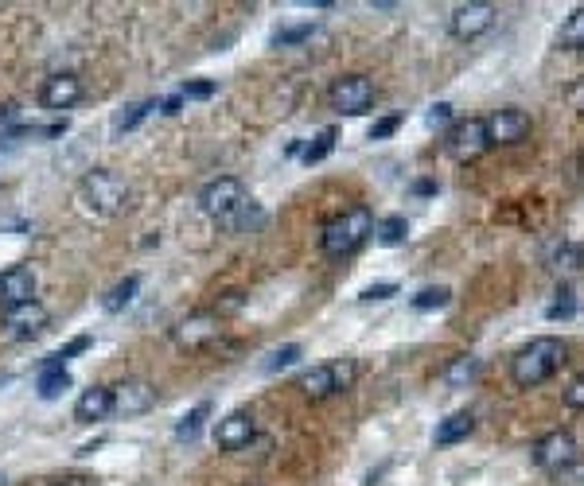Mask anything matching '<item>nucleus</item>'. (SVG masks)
Wrapping results in <instances>:
<instances>
[{"label":"nucleus","mask_w":584,"mask_h":486,"mask_svg":"<svg viewBox=\"0 0 584 486\" xmlns=\"http://www.w3.org/2000/svg\"><path fill=\"white\" fill-rule=\"evenodd\" d=\"M74 203L86 218H98V222H110L121 210L129 207V183L110 168H94L78 179L74 187Z\"/></svg>","instance_id":"f257e3e1"},{"label":"nucleus","mask_w":584,"mask_h":486,"mask_svg":"<svg viewBox=\"0 0 584 486\" xmlns=\"http://www.w3.org/2000/svg\"><path fill=\"white\" fill-rule=\"evenodd\" d=\"M199 207L207 218H215L222 230H242L254 214V199L246 195V183L234 175H219L199 191Z\"/></svg>","instance_id":"f03ea898"},{"label":"nucleus","mask_w":584,"mask_h":486,"mask_svg":"<svg viewBox=\"0 0 584 486\" xmlns=\"http://www.w3.org/2000/svg\"><path fill=\"white\" fill-rule=\"evenodd\" d=\"M565 354H569V347H565L557 335H538V339H530V343L511 358V382L518 385V389H534V385L549 382V378L565 366Z\"/></svg>","instance_id":"7ed1b4c3"},{"label":"nucleus","mask_w":584,"mask_h":486,"mask_svg":"<svg viewBox=\"0 0 584 486\" xmlns=\"http://www.w3.org/2000/svg\"><path fill=\"white\" fill-rule=\"evenodd\" d=\"M370 234H374V214L366 207H351V210H343V214H335L328 226H324L320 245H324L328 257H347V253H355Z\"/></svg>","instance_id":"20e7f679"},{"label":"nucleus","mask_w":584,"mask_h":486,"mask_svg":"<svg viewBox=\"0 0 584 486\" xmlns=\"http://www.w3.org/2000/svg\"><path fill=\"white\" fill-rule=\"evenodd\" d=\"M359 378V366L351 358H339V362H324V366H312L300 374V393L312 397V401H324L331 393H343L351 389Z\"/></svg>","instance_id":"39448f33"},{"label":"nucleus","mask_w":584,"mask_h":486,"mask_svg":"<svg viewBox=\"0 0 584 486\" xmlns=\"http://www.w3.org/2000/svg\"><path fill=\"white\" fill-rule=\"evenodd\" d=\"M487 148H491V140H487V125H483V117L452 121L448 133H444V152H448L452 160H460V164L479 160Z\"/></svg>","instance_id":"423d86ee"},{"label":"nucleus","mask_w":584,"mask_h":486,"mask_svg":"<svg viewBox=\"0 0 584 486\" xmlns=\"http://www.w3.org/2000/svg\"><path fill=\"white\" fill-rule=\"evenodd\" d=\"M328 102L343 117H363V113H370V105H374V82L366 74H343V78L331 82Z\"/></svg>","instance_id":"0eeeda50"},{"label":"nucleus","mask_w":584,"mask_h":486,"mask_svg":"<svg viewBox=\"0 0 584 486\" xmlns=\"http://www.w3.org/2000/svg\"><path fill=\"white\" fill-rule=\"evenodd\" d=\"M577 455H581L577 452V436L565 432V428H557V432H546V436L534 444L530 459H534V467H542V471H549V475H557V471L569 467Z\"/></svg>","instance_id":"6e6552de"},{"label":"nucleus","mask_w":584,"mask_h":486,"mask_svg":"<svg viewBox=\"0 0 584 486\" xmlns=\"http://www.w3.org/2000/svg\"><path fill=\"white\" fill-rule=\"evenodd\" d=\"M47 323H51V312H47L39 300L4 308V315H0V327H4L8 339H36V335L47 331Z\"/></svg>","instance_id":"1a4fd4ad"},{"label":"nucleus","mask_w":584,"mask_h":486,"mask_svg":"<svg viewBox=\"0 0 584 486\" xmlns=\"http://www.w3.org/2000/svg\"><path fill=\"white\" fill-rule=\"evenodd\" d=\"M495 4H487V0H472V4H460L452 16H448V32L456 35V39H479L483 32H491L495 28Z\"/></svg>","instance_id":"9d476101"},{"label":"nucleus","mask_w":584,"mask_h":486,"mask_svg":"<svg viewBox=\"0 0 584 486\" xmlns=\"http://www.w3.org/2000/svg\"><path fill=\"white\" fill-rule=\"evenodd\" d=\"M487 140L491 144H522V140L530 137V129H534V121H530V113H522V109H495L487 121Z\"/></svg>","instance_id":"9b49d317"},{"label":"nucleus","mask_w":584,"mask_h":486,"mask_svg":"<svg viewBox=\"0 0 584 486\" xmlns=\"http://www.w3.org/2000/svg\"><path fill=\"white\" fill-rule=\"evenodd\" d=\"M156 405V389L145 378H125L113 385V413L121 417H141Z\"/></svg>","instance_id":"f8f14e48"},{"label":"nucleus","mask_w":584,"mask_h":486,"mask_svg":"<svg viewBox=\"0 0 584 486\" xmlns=\"http://www.w3.org/2000/svg\"><path fill=\"white\" fill-rule=\"evenodd\" d=\"M78 98H82V78L71 74V70L51 74V78H43V86H39V105L51 109V113L71 109V105H78Z\"/></svg>","instance_id":"ddd939ff"},{"label":"nucleus","mask_w":584,"mask_h":486,"mask_svg":"<svg viewBox=\"0 0 584 486\" xmlns=\"http://www.w3.org/2000/svg\"><path fill=\"white\" fill-rule=\"evenodd\" d=\"M254 432H257L254 413L234 409V413H226V417L215 424V444H219L222 452H242V448H250Z\"/></svg>","instance_id":"4468645a"},{"label":"nucleus","mask_w":584,"mask_h":486,"mask_svg":"<svg viewBox=\"0 0 584 486\" xmlns=\"http://www.w3.org/2000/svg\"><path fill=\"white\" fill-rule=\"evenodd\" d=\"M28 300H36V273H32V265H8L0 273V304L16 308V304H28Z\"/></svg>","instance_id":"2eb2a0df"},{"label":"nucleus","mask_w":584,"mask_h":486,"mask_svg":"<svg viewBox=\"0 0 584 486\" xmlns=\"http://www.w3.org/2000/svg\"><path fill=\"white\" fill-rule=\"evenodd\" d=\"M211 339H219V315L215 312H191L187 319H180V327H176V343H180L183 350L207 347Z\"/></svg>","instance_id":"dca6fc26"},{"label":"nucleus","mask_w":584,"mask_h":486,"mask_svg":"<svg viewBox=\"0 0 584 486\" xmlns=\"http://www.w3.org/2000/svg\"><path fill=\"white\" fill-rule=\"evenodd\" d=\"M110 413H113V389L110 385L82 389V397H78V405H74V420L94 424V420H106Z\"/></svg>","instance_id":"f3484780"},{"label":"nucleus","mask_w":584,"mask_h":486,"mask_svg":"<svg viewBox=\"0 0 584 486\" xmlns=\"http://www.w3.org/2000/svg\"><path fill=\"white\" fill-rule=\"evenodd\" d=\"M472 432H475V417H472V413H452V417H444L437 424L433 440H437L440 448H448V444H460V440H468Z\"/></svg>","instance_id":"a211bd4d"},{"label":"nucleus","mask_w":584,"mask_h":486,"mask_svg":"<svg viewBox=\"0 0 584 486\" xmlns=\"http://www.w3.org/2000/svg\"><path fill=\"white\" fill-rule=\"evenodd\" d=\"M557 43H561L565 51H584V4L569 12V20H565L561 32H557Z\"/></svg>","instance_id":"6ab92c4d"},{"label":"nucleus","mask_w":584,"mask_h":486,"mask_svg":"<svg viewBox=\"0 0 584 486\" xmlns=\"http://www.w3.org/2000/svg\"><path fill=\"white\" fill-rule=\"evenodd\" d=\"M374 238H378V245L394 249V245H402L405 238H409V222H405L402 214H390V218H382V222L374 226Z\"/></svg>","instance_id":"aec40b11"},{"label":"nucleus","mask_w":584,"mask_h":486,"mask_svg":"<svg viewBox=\"0 0 584 486\" xmlns=\"http://www.w3.org/2000/svg\"><path fill=\"white\" fill-rule=\"evenodd\" d=\"M475 374H479V358H475V354H456V358L448 362V370H444V382L460 389V385L475 382Z\"/></svg>","instance_id":"412c9836"},{"label":"nucleus","mask_w":584,"mask_h":486,"mask_svg":"<svg viewBox=\"0 0 584 486\" xmlns=\"http://www.w3.org/2000/svg\"><path fill=\"white\" fill-rule=\"evenodd\" d=\"M137 288H141V277L117 280V284H113L110 292H106L102 308H106V312H121V308H129V304H133V296H137Z\"/></svg>","instance_id":"4be33fe9"},{"label":"nucleus","mask_w":584,"mask_h":486,"mask_svg":"<svg viewBox=\"0 0 584 486\" xmlns=\"http://www.w3.org/2000/svg\"><path fill=\"white\" fill-rule=\"evenodd\" d=\"M156 109V102H133V105H125L117 117H113V133H129V129H137L141 121H145L148 113Z\"/></svg>","instance_id":"5701e85b"},{"label":"nucleus","mask_w":584,"mask_h":486,"mask_svg":"<svg viewBox=\"0 0 584 486\" xmlns=\"http://www.w3.org/2000/svg\"><path fill=\"white\" fill-rule=\"evenodd\" d=\"M452 300V288H444V284H429V288H421L409 304L417 308V312H433V308H444Z\"/></svg>","instance_id":"b1692460"},{"label":"nucleus","mask_w":584,"mask_h":486,"mask_svg":"<svg viewBox=\"0 0 584 486\" xmlns=\"http://www.w3.org/2000/svg\"><path fill=\"white\" fill-rule=\"evenodd\" d=\"M207 417H211V401H199V405H195L187 417H180V424H176V436H180V440H195Z\"/></svg>","instance_id":"393cba45"},{"label":"nucleus","mask_w":584,"mask_h":486,"mask_svg":"<svg viewBox=\"0 0 584 486\" xmlns=\"http://www.w3.org/2000/svg\"><path fill=\"white\" fill-rule=\"evenodd\" d=\"M331 148H335V129H324L316 140H308L304 148H300V160L304 164H320L324 156H331Z\"/></svg>","instance_id":"a878e982"},{"label":"nucleus","mask_w":584,"mask_h":486,"mask_svg":"<svg viewBox=\"0 0 584 486\" xmlns=\"http://www.w3.org/2000/svg\"><path fill=\"white\" fill-rule=\"evenodd\" d=\"M63 389H71V374L67 370H39V397L43 401L59 397Z\"/></svg>","instance_id":"bb28decb"},{"label":"nucleus","mask_w":584,"mask_h":486,"mask_svg":"<svg viewBox=\"0 0 584 486\" xmlns=\"http://www.w3.org/2000/svg\"><path fill=\"white\" fill-rule=\"evenodd\" d=\"M312 32H316V20H304V24H285V28H277V32H273V43H277V47L304 43V39H312Z\"/></svg>","instance_id":"cd10ccee"},{"label":"nucleus","mask_w":584,"mask_h":486,"mask_svg":"<svg viewBox=\"0 0 584 486\" xmlns=\"http://www.w3.org/2000/svg\"><path fill=\"white\" fill-rule=\"evenodd\" d=\"M573 312H577V296H573V288H561L557 300L546 308V319H573Z\"/></svg>","instance_id":"c85d7f7f"},{"label":"nucleus","mask_w":584,"mask_h":486,"mask_svg":"<svg viewBox=\"0 0 584 486\" xmlns=\"http://www.w3.org/2000/svg\"><path fill=\"white\" fill-rule=\"evenodd\" d=\"M553 483L557 486H584V455H577L569 467H561V471L553 475Z\"/></svg>","instance_id":"c756f323"},{"label":"nucleus","mask_w":584,"mask_h":486,"mask_svg":"<svg viewBox=\"0 0 584 486\" xmlns=\"http://www.w3.org/2000/svg\"><path fill=\"white\" fill-rule=\"evenodd\" d=\"M296 358H300V347H296V343H289V347L273 350V354L265 358V370H281V366H292Z\"/></svg>","instance_id":"7c9ffc66"},{"label":"nucleus","mask_w":584,"mask_h":486,"mask_svg":"<svg viewBox=\"0 0 584 486\" xmlns=\"http://www.w3.org/2000/svg\"><path fill=\"white\" fill-rule=\"evenodd\" d=\"M398 125H402V117H382V121H374L370 125V140H386L398 133Z\"/></svg>","instance_id":"2f4dec72"},{"label":"nucleus","mask_w":584,"mask_h":486,"mask_svg":"<svg viewBox=\"0 0 584 486\" xmlns=\"http://www.w3.org/2000/svg\"><path fill=\"white\" fill-rule=\"evenodd\" d=\"M90 343H94L90 335H78V339H71V343H67V347H63V350H55V358H59V362H67V358H74V354H82V350H90Z\"/></svg>","instance_id":"473e14b6"},{"label":"nucleus","mask_w":584,"mask_h":486,"mask_svg":"<svg viewBox=\"0 0 584 486\" xmlns=\"http://www.w3.org/2000/svg\"><path fill=\"white\" fill-rule=\"evenodd\" d=\"M215 94V82H183L180 98H211Z\"/></svg>","instance_id":"72a5a7b5"},{"label":"nucleus","mask_w":584,"mask_h":486,"mask_svg":"<svg viewBox=\"0 0 584 486\" xmlns=\"http://www.w3.org/2000/svg\"><path fill=\"white\" fill-rule=\"evenodd\" d=\"M390 296H398V284L394 280H386V284H370L363 292V300H390Z\"/></svg>","instance_id":"f704fd0d"},{"label":"nucleus","mask_w":584,"mask_h":486,"mask_svg":"<svg viewBox=\"0 0 584 486\" xmlns=\"http://www.w3.org/2000/svg\"><path fill=\"white\" fill-rule=\"evenodd\" d=\"M561 401H565L569 409H584V374L569 385V389H565V397H561Z\"/></svg>","instance_id":"c9c22d12"},{"label":"nucleus","mask_w":584,"mask_h":486,"mask_svg":"<svg viewBox=\"0 0 584 486\" xmlns=\"http://www.w3.org/2000/svg\"><path fill=\"white\" fill-rule=\"evenodd\" d=\"M448 117H452V105H448V102H437L433 109H429V125H433V129H437V125H444Z\"/></svg>","instance_id":"e433bc0d"},{"label":"nucleus","mask_w":584,"mask_h":486,"mask_svg":"<svg viewBox=\"0 0 584 486\" xmlns=\"http://www.w3.org/2000/svg\"><path fill=\"white\" fill-rule=\"evenodd\" d=\"M51 486H98V479H90V475H63V479H55Z\"/></svg>","instance_id":"4c0bfd02"},{"label":"nucleus","mask_w":584,"mask_h":486,"mask_svg":"<svg viewBox=\"0 0 584 486\" xmlns=\"http://www.w3.org/2000/svg\"><path fill=\"white\" fill-rule=\"evenodd\" d=\"M433 191H437V183H429V179H425V183H417V195H433Z\"/></svg>","instance_id":"58836bf2"}]
</instances>
